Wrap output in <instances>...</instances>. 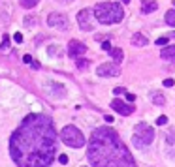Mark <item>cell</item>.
<instances>
[{"label":"cell","instance_id":"1f68e13d","mask_svg":"<svg viewBox=\"0 0 175 167\" xmlns=\"http://www.w3.org/2000/svg\"><path fill=\"white\" fill-rule=\"evenodd\" d=\"M169 152H171L169 156H171V158H175V150H169Z\"/></svg>","mask_w":175,"mask_h":167},{"label":"cell","instance_id":"9c48e42d","mask_svg":"<svg viewBox=\"0 0 175 167\" xmlns=\"http://www.w3.org/2000/svg\"><path fill=\"white\" fill-rule=\"evenodd\" d=\"M87 53V45L83 42H77V39H72V42L68 43V54H70V58H79V57H83V54Z\"/></svg>","mask_w":175,"mask_h":167},{"label":"cell","instance_id":"e0dca14e","mask_svg":"<svg viewBox=\"0 0 175 167\" xmlns=\"http://www.w3.org/2000/svg\"><path fill=\"white\" fill-rule=\"evenodd\" d=\"M89 64H90V60H87L83 57H79V58H75V66L79 70H85V68H89Z\"/></svg>","mask_w":175,"mask_h":167},{"label":"cell","instance_id":"3957f363","mask_svg":"<svg viewBox=\"0 0 175 167\" xmlns=\"http://www.w3.org/2000/svg\"><path fill=\"white\" fill-rule=\"evenodd\" d=\"M94 19L102 24H115V23H121L122 17H124V11H122L121 4H115V2H100L96 4L94 9Z\"/></svg>","mask_w":175,"mask_h":167},{"label":"cell","instance_id":"ba28073f","mask_svg":"<svg viewBox=\"0 0 175 167\" xmlns=\"http://www.w3.org/2000/svg\"><path fill=\"white\" fill-rule=\"evenodd\" d=\"M47 24L53 28H59V30H68V19H66V15L62 13H51L47 17Z\"/></svg>","mask_w":175,"mask_h":167},{"label":"cell","instance_id":"9a60e30c","mask_svg":"<svg viewBox=\"0 0 175 167\" xmlns=\"http://www.w3.org/2000/svg\"><path fill=\"white\" fill-rule=\"evenodd\" d=\"M151 100H153L154 105H158V107H160V105H166V96H164L162 92H153Z\"/></svg>","mask_w":175,"mask_h":167},{"label":"cell","instance_id":"2e32d148","mask_svg":"<svg viewBox=\"0 0 175 167\" xmlns=\"http://www.w3.org/2000/svg\"><path fill=\"white\" fill-rule=\"evenodd\" d=\"M164 21H166V24H169V27H175V9H169V11H166V17H164Z\"/></svg>","mask_w":175,"mask_h":167},{"label":"cell","instance_id":"30bf717a","mask_svg":"<svg viewBox=\"0 0 175 167\" xmlns=\"http://www.w3.org/2000/svg\"><path fill=\"white\" fill-rule=\"evenodd\" d=\"M111 109L115 111V113H119L121 116H128V115H132L134 113V107L130 103H126V102H122V100L119 98H115L111 102Z\"/></svg>","mask_w":175,"mask_h":167},{"label":"cell","instance_id":"484cf974","mask_svg":"<svg viewBox=\"0 0 175 167\" xmlns=\"http://www.w3.org/2000/svg\"><path fill=\"white\" fill-rule=\"evenodd\" d=\"M102 49H104V51H107V53H109V51H111V43H109V42H107V39H106V42L102 43Z\"/></svg>","mask_w":175,"mask_h":167},{"label":"cell","instance_id":"52a82bcc","mask_svg":"<svg viewBox=\"0 0 175 167\" xmlns=\"http://www.w3.org/2000/svg\"><path fill=\"white\" fill-rule=\"evenodd\" d=\"M96 73H98V77H119L121 68H119V64H115V62H106V64L96 68Z\"/></svg>","mask_w":175,"mask_h":167},{"label":"cell","instance_id":"ffe728a7","mask_svg":"<svg viewBox=\"0 0 175 167\" xmlns=\"http://www.w3.org/2000/svg\"><path fill=\"white\" fill-rule=\"evenodd\" d=\"M38 2H40V0H21L19 4H21L23 8H36V6H38Z\"/></svg>","mask_w":175,"mask_h":167},{"label":"cell","instance_id":"6da1fadb","mask_svg":"<svg viewBox=\"0 0 175 167\" xmlns=\"http://www.w3.org/2000/svg\"><path fill=\"white\" fill-rule=\"evenodd\" d=\"M56 152V130L49 116H25L9 137V156L17 167H49Z\"/></svg>","mask_w":175,"mask_h":167},{"label":"cell","instance_id":"e575fe53","mask_svg":"<svg viewBox=\"0 0 175 167\" xmlns=\"http://www.w3.org/2000/svg\"><path fill=\"white\" fill-rule=\"evenodd\" d=\"M173 4H175V2H173Z\"/></svg>","mask_w":175,"mask_h":167},{"label":"cell","instance_id":"8992f818","mask_svg":"<svg viewBox=\"0 0 175 167\" xmlns=\"http://www.w3.org/2000/svg\"><path fill=\"white\" fill-rule=\"evenodd\" d=\"M94 13L90 11V9H81L79 13H77V23H79L81 30H85V32H92L94 30Z\"/></svg>","mask_w":175,"mask_h":167},{"label":"cell","instance_id":"d6986e66","mask_svg":"<svg viewBox=\"0 0 175 167\" xmlns=\"http://www.w3.org/2000/svg\"><path fill=\"white\" fill-rule=\"evenodd\" d=\"M166 143L168 145H175V128H171L166 133Z\"/></svg>","mask_w":175,"mask_h":167},{"label":"cell","instance_id":"44dd1931","mask_svg":"<svg viewBox=\"0 0 175 167\" xmlns=\"http://www.w3.org/2000/svg\"><path fill=\"white\" fill-rule=\"evenodd\" d=\"M8 47H9V38H8V34H4V36H2V47H0V49L6 51Z\"/></svg>","mask_w":175,"mask_h":167},{"label":"cell","instance_id":"5bb4252c","mask_svg":"<svg viewBox=\"0 0 175 167\" xmlns=\"http://www.w3.org/2000/svg\"><path fill=\"white\" fill-rule=\"evenodd\" d=\"M109 54H111V58H113V62H115V64H121L122 58H124V53H122V49H119V47H117V49L111 47Z\"/></svg>","mask_w":175,"mask_h":167},{"label":"cell","instance_id":"cb8c5ba5","mask_svg":"<svg viewBox=\"0 0 175 167\" xmlns=\"http://www.w3.org/2000/svg\"><path fill=\"white\" fill-rule=\"evenodd\" d=\"M166 122H168V116H158V118H156V124L158 126H164Z\"/></svg>","mask_w":175,"mask_h":167},{"label":"cell","instance_id":"4dcf8cb0","mask_svg":"<svg viewBox=\"0 0 175 167\" xmlns=\"http://www.w3.org/2000/svg\"><path fill=\"white\" fill-rule=\"evenodd\" d=\"M15 42H17V43L23 42V36H21V34H15Z\"/></svg>","mask_w":175,"mask_h":167},{"label":"cell","instance_id":"7a4b0ae2","mask_svg":"<svg viewBox=\"0 0 175 167\" xmlns=\"http://www.w3.org/2000/svg\"><path fill=\"white\" fill-rule=\"evenodd\" d=\"M87 156L92 167H136V161L119 133L106 126L92 131Z\"/></svg>","mask_w":175,"mask_h":167},{"label":"cell","instance_id":"7402d4cb","mask_svg":"<svg viewBox=\"0 0 175 167\" xmlns=\"http://www.w3.org/2000/svg\"><path fill=\"white\" fill-rule=\"evenodd\" d=\"M25 24H27V27H34V24H36V19L32 17V15H30V17L25 19Z\"/></svg>","mask_w":175,"mask_h":167},{"label":"cell","instance_id":"836d02e7","mask_svg":"<svg viewBox=\"0 0 175 167\" xmlns=\"http://www.w3.org/2000/svg\"><path fill=\"white\" fill-rule=\"evenodd\" d=\"M169 36H171V38H175V32H171V34H169Z\"/></svg>","mask_w":175,"mask_h":167},{"label":"cell","instance_id":"4316f807","mask_svg":"<svg viewBox=\"0 0 175 167\" xmlns=\"http://www.w3.org/2000/svg\"><path fill=\"white\" fill-rule=\"evenodd\" d=\"M59 161H60L62 165H66V163H68V156H66V154H60V156H59Z\"/></svg>","mask_w":175,"mask_h":167},{"label":"cell","instance_id":"8fae6325","mask_svg":"<svg viewBox=\"0 0 175 167\" xmlns=\"http://www.w3.org/2000/svg\"><path fill=\"white\" fill-rule=\"evenodd\" d=\"M158 9V4L154 0H143L141 2V13H153Z\"/></svg>","mask_w":175,"mask_h":167},{"label":"cell","instance_id":"7c38bea8","mask_svg":"<svg viewBox=\"0 0 175 167\" xmlns=\"http://www.w3.org/2000/svg\"><path fill=\"white\" fill-rule=\"evenodd\" d=\"M130 42H132V45H134V47H145V45L149 43V39H147L145 36H143V34L136 32V34L132 36V39H130Z\"/></svg>","mask_w":175,"mask_h":167},{"label":"cell","instance_id":"5b68a950","mask_svg":"<svg viewBox=\"0 0 175 167\" xmlns=\"http://www.w3.org/2000/svg\"><path fill=\"white\" fill-rule=\"evenodd\" d=\"M60 139H62L64 145L72 146V148H81V146H85V143H87L85 135L81 133V130H77L75 126H66V128H62Z\"/></svg>","mask_w":175,"mask_h":167},{"label":"cell","instance_id":"d6a6232c","mask_svg":"<svg viewBox=\"0 0 175 167\" xmlns=\"http://www.w3.org/2000/svg\"><path fill=\"white\" fill-rule=\"evenodd\" d=\"M121 2H122V4H130V0H121Z\"/></svg>","mask_w":175,"mask_h":167},{"label":"cell","instance_id":"f1b7e54d","mask_svg":"<svg viewBox=\"0 0 175 167\" xmlns=\"http://www.w3.org/2000/svg\"><path fill=\"white\" fill-rule=\"evenodd\" d=\"M23 60H25L27 64H32V57H30V54H25V57H23Z\"/></svg>","mask_w":175,"mask_h":167},{"label":"cell","instance_id":"83f0119b","mask_svg":"<svg viewBox=\"0 0 175 167\" xmlns=\"http://www.w3.org/2000/svg\"><path fill=\"white\" fill-rule=\"evenodd\" d=\"M173 85H175V81H173V79H164V87H168V88H169V87H173Z\"/></svg>","mask_w":175,"mask_h":167},{"label":"cell","instance_id":"ac0fdd59","mask_svg":"<svg viewBox=\"0 0 175 167\" xmlns=\"http://www.w3.org/2000/svg\"><path fill=\"white\" fill-rule=\"evenodd\" d=\"M47 53L51 54V57H56V58H60V57H62V51L59 49V45H51V47L47 49Z\"/></svg>","mask_w":175,"mask_h":167},{"label":"cell","instance_id":"4fadbf2b","mask_svg":"<svg viewBox=\"0 0 175 167\" xmlns=\"http://www.w3.org/2000/svg\"><path fill=\"white\" fill-rule=\"evenodd\" d=\"M160 57H162L164 60H175V45H169V47L162 49Z\"/></svg>","mask_w":175,"mask_h":167},{"label":"cell","instance_id":"d4e9b609","mask_svg":"<svg viewBox=\"0 0 175 167\" xmlns=\"http://www.w3.org/2000/svg\"><path fill=\"white\" fill-rule=\"evenodd\" d=\"M168 39H169L168 36H166V38H158V39H156V45H168Z\"/></svg>","mask_w":175,"mask_h":167},{"label":"cell","instance_id":"f546056e","mask_svg":"<svg viewBox=\"0 0 175 167\" xmlns=\"http://www.w3.org/2000/svg\"><path fill=\"white\" fill-rule=\"evenodd\" d=\"M126 100H128V102H136V96H134V94H130V92H128V94H126Z\"/></svg>","mask_w":175,"mask_h":167},{"label":"cell","instance_id":"277c9868","mask_svg":"<svg viewBox=\"0 0 175 167\" xmlns=\"http://www.w3.org/2000/svg\"><path fill=\"white\" fill-rule=\"evenodd\" d=\"M153 139H154V130L147 122L136 124L132 141H134V145H136L137 148H145V146H149V145L153 143Z\"/></svg>","mask_w":175,"mask_h":167},{"label":"cell","instance_id":"603a6c76","mask_svg":"<svg viewBox=\"0 0 175 167\" xmlns=\"http://www.w3.org/2000/svg\"><path fill=\"white\" fill-rule=\"evenodd\" d=\"M113 94H115V96H122V94H126V88H122V87H117L115 90H113Z\"/></svg>","mask_w":175,"mask_h":167}]
</instances>
